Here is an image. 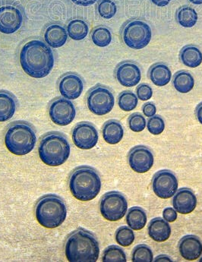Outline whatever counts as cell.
Instances as JSON below:
<instances>
[{"label": "cell", "instance_id": "1", "mask_svg": "<svg viewBox=\"0 0 202 262\" xmlns=\"http://www.w3.org/2000/svg\"><path fill=\"white\" fill-rule=\"evenodd\" d=\"M21 68L34 78L48 76L54 67V55L49 45L40 40H31L21 48L19 54Z\"/></svg>", "mask_w": 202, "mask_h": 262}, {"label": "cell", "instance_id": "2", "mask_svg": "<svg viewBox=\"0 0 202 262\" xmlns=\"http://www.w3.org/2000/svg\"><path fill=\"white\" fill-rule=\"evenodd\" d=\"M65 254L69 261H97L100 255L99 243L92 232L78 228L67 236Z\"/></svg>", "mask_w": 202, "mask_h": 262}, {"label": "cell", "instance_id": "3", "mask_svg": "<svg viewBox=\"0 0 202 262\" xmlns=\"http://www.w3.org/2000/svg\"><path fill=\"white\" fill-rule=\"evenodd\" d=\"M99 172L90 166H81L70 174L69 186L73 195L81 202L93 200L101 189Z\"/></svg>", "mask_w": 202, "mask_h": 262}, {"label": "cell", "instance_id": "4", "mask_svg": "<svg viewBox=\"0 0 202 262\" xmlns=\"http://www.w3.org/2000/svg\"><path fill=\"white\" fill-rule=\"evenodd\" d=\"M4 142L8 150L13 155H28L32 151L37 142L35 129L28 122L15 121L8 126Z\"/></svg>", "mask_w": 202, "mask_h": 262}, {"label": "cell", "instance_id": "5", "mask_svg": "<svg viewBox=\"0 0 202 262\" xmlns=\"http://www.w3.org/2000/svg\"><path fill=\"white\" fill-rule=\"evenodd\" d=\"M71 147L66 136L59 132L47 133L40 140L39 157L47 165L58 167L70 158Z\"/></svg>", "mask_w": 202, "mask_h": 262}, {"label": "cell", "instance_id": "6", "mask_svg": "<svg viewBox=\"0 0 202 262\" xmlns=\"http://www.w3.org/2000/svg\"><path fill=\"white\" fill-rule=\"evenodd\" d=\"M34 214L39 224L43 227L56 228L66 219V205L65 201L56 194H45L36 203Z\"/></svg>", "mask_w": 202, "mask_h": 262}, {"label": "cell", "instance_id": "7", "mask_svg": "<svg viewBox=\"0 0 202 262\" xmlns=\"http://www.w3.org/2000/svg\"><path fill=\"white\" fill-rule=\"evenodd\" d=\"M125 45L133 50L146 48L151 40V27L141 20H132L127 23L121 31Z\"/></svg>", "mask_w": 202, "mask_h": 262}, {"label": "cell", "instance_id": "8", "mask_svg": "<svg viewBox=\"0 0 202 262\" xmlns=\"http://www.w3.org/2000/svg\"><path fill=\"white\" fill-rule=\"evenodd\" d=\"M87 107L92 114L97 116H104L114 109L115 98L109 88L98 84L87 92Z\"/></svg>", "mask_w": 202, "mask_h": 262}, {"label": "cell", "instance_id": "9", "mask_svg": "<svg viewBox=\"0 0 202 262\" xmlns=\"http://www.w3.org/2000/svg\"><path fill=\"white\" fill-rule=\"evenodd\" d=\"M128 210V202L123 193L111 191L103 194L100 202L101 215L109 221L123 219Z\"/></svg>", "mask_w": 202, "mask_h": 262}, {"label": "cell", "instance_id": "10", "mask_svg": "<svg viewBox=\"0 0 202 262\" xmlns=\"http://www.w3.org/2000/svg\"><path fill=\"white\" fill-rule=\"evenodd\" d=\"M178 179L172 171L161 169L152 178L153 192L160 199H169L173 197L178 190Z\"/></svg>", "mask_w": 202, "mask_h": 262}, {"label": "cell", "instance_id": "11", "mask_svg": "<svg viewBox=\"0 0 202 262\" xmlns=\"http://www.w3.org/2000/svg\"><path fill=\"white\" fill-rule=\"evenodd\" d=\"M49 116L56 125L65 126L76 118V107L70 100L65 97H57L50 104Z\"/></svg>", "mask_w": 202, "mask_h": 262}, {"label": "cell", "instance_id": "12", "mask_svg": "<svg viewBox=\"0 0 202 262\" xmlns=\"http://www.w3.org/2000/svg\"><path fill=\"white\" fill-rule=\"evenodd\" d=\"M99 134L94 124L81 122L73 130V140L75 145L82 150H90L97 145Z\"/></svg>", "mask_w": 202, "mask_h": 262}, {"label": "cell", "instance_id": "13", "mask_svg": "<svg viewBox=\"0 0 202 262\" xmlns=\"http://www.w3.org/2000/svg\"><path fill=\"white\" fill-rule=\"evenodd\" d=\"M128 163L134 172L145 173L153 167L154 157L149 147L145 145H137L128 152Z\"/></svg>", "mask_w": 202, "mask_h": 262}, {"label": "cell", "instance_id": "14", "mask_svg": "<svg viewBox=\"0 0 202 262\" xmlns=\"http://www.w3.org/2000/svg\"><path fill=\"white\" fill-rule=\"evenodd\" d=\"M23 15L18 8L13 6L0 7V32L12 34L21 28Z\"/></svg>", "mask_w": 202, "mask_h": 262}, {"label": "cell", "instance_id": "15", "mask_svg": "<svg viewBox=\"0 0 202 262\" xmlns=\"http://www.w3.org/2000/svg\"><path fill=\"white\" fill-rule=\"evenodd\" d=\"M115 77L121 85L126 88L134 87L140 83L142 71L136 62L124 61L117 65Z\"/></svg>", "mask_w": 202, "mask_h": 262}, {"label": "cell", "instance_id": "16", "mask_svg": "<svg viewBox=\"0 0 202 262\" xmlns=\"http://www.w3.org/2000/svg\"><path fill=\"white\" fill-rule=\"evenodd\" d=\"M84 89L82 78L74 73L63 75L59 83V90L61 95L68 100H76L81 96Z\"/></svg>", "mask_w": 202, "mask_h": 262}, {"label": "cell", "instance_id": "17", "mask_svg": "<svg viewBox=\"0 0 202 262\" xmlns=\"http://www.w3.org/2000/svg\"><path fill=\"white\" fill-rule=\"evenodd\" d=\"M173 206L179 214H190L196 208V195L192 189L182 188L173 195Z\"/></svg>", "mask_w": 202, "mask_h": 262}, {"label": "cell", "instance_id": "18", "mask_svg": "<svg viewBox=\"0 0 202 262\" xmlns=\"http://www.w3.org/2000/svg\"><path fill=\"white\" fill-rule=\"evenodd\" d=\"M180 255L187 261H195L202 255L201 239L195 235H186L178 242Z\"/></svg>", "mask_w": 202, "mask_h": 262}, {"label": "cell", "instance_id": "19", "mask_svg": "<svg viewBox=\"0 0 202 262\" xmlns=\"http://www.w3.org/2000/svg\"><path fill=\"white\" fill-rule=\"evenodd\" d=\"M171 227L169 222L161 217H155L148 224V233L153 241L163 243L171 235Z\"/></svg>", "mask_w": 202, "mask_h": 262}, {"label": "cell", "instance_id": "20", "mask_svg": "<svg viewBox=\"0 0 202 262\" xmlns=\"http://www.w3.org/2000/svg\"><path fill=\"white\" fill-rule=\"evenodd\" d=\"M103 138L106 143L117 144L121 142L124 136V128L117 119L106 121L102 128Z\"/></svg>", "mask_w": 202, "mask_h": 262}, {"label": "cell", "instance_id": "21", "mask_svg": "<svg viewBox=\"0 0 202 262\" xmlns=\"http://www.w3.org/2000/svg\"><path fill=\"white\" fill-rule=\"evenodd\" d=\"M68 36L65 28L59 25H52L45 31L44 40L51 48H59L65 45Z\"/></svg>", "mask_w": 202, "mask_h": 262}, {"label": "cell", "instance_id": "22", "mask_svg": "<svg viewBox=\"0 0 202 262\" xmlns=\"http://www.w3.org/2000/svg\"><path fill=\"white\" fill-rule=\"evenodd\" d=\"M148 77L155 85L163 87L170 83L172 78V72L167 64L156 62L150 67Z\"/></svg>", "mask_w": 202, "mask_h": 262}, {"label": "cell", "instance_id": "23", "mask_svg": "<svg viewBox=\"0 0 202 262\" xmlns=\"http://www.w3.org/2000/svg\"><path fill=\"white\" fill-rule=\"evenodd\" d=\"M16 108L15 96L6 91H0V122H6L12 119Z\"/></svg>", "mask_w": 202, "mask_h": 262}, {"label": "cell", "instance_id": "24", "mask_svg": "<svg viewBox=\"0 0 202 262\" xmlns=\"http://www.w3.org/2000/svg\"><path fill=\"white\" fill-rule=\"evenodd\" d=\"M182 63L189 68H196L202 63V53L200 49L194 45H187L179 53Z\"/></svg>", "mask_w": 202, "mask_h": 262}, {"label": "cell", "instance_id": "25", "mask_svg": "<svg viewBox=\"0 0 202 262\" xmlns=\"http://www.w3.org/2000/svg\"><path fill=\"white\" fill-rule=\"evenodd\" d=\"M147 220L148 216L146 212L141 207L136 206L129 208L126 214L127 224L130 228L136 231L142 230L145 227Z\"/></svg>", "mask_w": 202, "mask_h": 262}, {"label": "cell", "instance_id": "26", "mask_svg": "<svg viewBox=\"0 0 202 262\" xmlns=\"http://www.w3.org/2000/svg\"><path fill=\"white\" fill-rule=\"evenodd\" d=\"M173 84L174 89L179 93H189L195 86V79L190 72L182 70L175 74L173 78Z\"/></svg>", "mask_w": 202, "mask_h": 262}, {"label": "cell", "instance_id": "27", "mask_svg": "<svg viewBox=\"0 0 202 262\" xmlns=\"http://www.w3.org/2000/svg\"><path fill=\"white\" fill-rule=\"evenodd\" d=\"M198 13L195 9L189 6H183L176 13V20L178 24L186 28H192L198 21Z\"/></svg>", "mask_w": 202, "mask_h": 262}, {"label": "cell", "instance_id": "28", "mask_svg": "<svg viewBox=\"0 0 202 262\" xmlns=\"http://www.w3.org/2000/svg\"><path fill=\"white\" fill-rule=\"evenodd\" d=\"M88 32V25L83 20H73L67 26L69 37L74 40H84L87 37Z\"/></svg>", "mask_w": 202, "mask_h": 262}, {"label": "cell", "instance_id": "29", "mask_svg": "<svg viewBox=\"0 0 202 262\" xmlns=\"http://www.w3.org/2000/svg\"><path fill=\"white\" fill-rule=\"evenodd\" d=\"M92 40L96 46L106 48L112 41V34L109 28L104 26L97 27L92 32Z\"/></svg>", "mask_w": 202, "mask_h": 262}, {"label": "cell", "instance_id": "30", "mask_svg": "<svg viewBox=\"0 0 202 262\" xmlns=\"http://www.w3.org/2000/svg\"><path fill=\"white\" fill-rule=\"evenodd\" d=\"M139 98L131 91H124L118 96V105L122 111L129 112L137 107Z\"/></svg>", "mask_w": 202, "mask_h": 262}, {"label": "cell", "instance_id": "31", "mask_svg": "<svg viewBox=\"0 0 202 262\" xmlns=\"http://www.w3.org/2000/svg\"><path fill=\"white\" fill-rule=\"evenodd\" d=\"M102 261L104 262L126 261V252L120 246L112 245L108 246L103 251Z\"/></svg>", "mask_w": 202, "mask_h": 262}, {"label": "cell", "instance_id": "32", "mask_svg": "<svg viewBox=\"0 0 202 262\" xmlns=\"http://www.w3.org/2000/svg\"><path fill=\"white\" fill-rule=\"evenodd\" d=\"M131 261L134 262L153 261V254L151 248L145 244L136 246L131 252Z\"/></svg>", "mask_w": 202, "mask_h": 262}, {"label": "cell", "instance_id": "33", "mask_svg": "<svg viewBox=\"0 0 202 262\" xmlns=\"http://www.w3.org/2000/svg\"><path fill=\"white\" fill-rule=\"evenodd\" d=\"M117 243L123 247H128L134 243L136 235L132 229L127 226H123L117 229L115 233Z\"/></svg>", "mask_w": 202, "mask_h": 262}, {"label": "cell", "instance_id": "34", "mask_svg": "<svg viewBox=\"0 0 202 262\" xmlns=\"http://www.w3.org/2000/svg\"><path fill=\"white\" fill-rule=\"evenodd\" d=\"M98 11L102 18L110 19L117 14V5L111 0H101L98 4Z\"/></svg>", "mask_w": 202, "mask_h": 262}, {"label": "cell", "instance_id": "35", "mask_svg": "<svg viewBox=\"0 0 202 262\" xmlns=\"http://www.w3.org/2000/svg\"><path fill=\"white\" fill-rule=\"evenodd\" d=\"M128 124L130 129L134 133H141L147 126L146 119L140 113L131 114L128 118Z\"/></svg>", "mask_w": 202, "mask_h": 262}, {"label": "cell", "instance_id": "36", "mask_svg": "<svg viewBox=\"0 0 202 262\" xmlns=\"http://www.w3.org/2000/svg\"><path fill=\"white\" fill-rule=\"evenodd\" d=\"M147 128L148 132L152 135L158 136L161 135L165 128V122L164 119L159 115H154L148 120Z\"/></svg>", "mask_w": 202, "mask_h": 262}, {"label": "cell", "instance_id": "37", "mask_svg": "<svg viewBox=\"0 0 202 262\" xmlns=\"http://www.w3.org/2000/svg\"><path fill=\"white\" fill-rule=\"evenodd\" d=\"M136 95L139 100H142V101H147V100H150L153 96V89L149 84L142 83V84H139L136 89Z\"/></svg>", "mask_w": 202, "mask_h": 262}, {"label": "cell", "instance_id": "38", "mask_svg": "<svg viewBox=\"0 0 202 262\" xmlns=\"http://www.w3.org/2000/svg\"><path fill=\"white\" fill-rule=\"evenodd\" d=\"M177 216H178V215H177L176 210L174 208H170V207L166 208L164 211H163V217L167 222H174V221H176Z\"/></svg>", "mask_w": 202, "mask_h": 262}, {"label": "cell", "instance_id": "39", "mask_svg": "<svg viewBox=\"0 0 202 262\" xmlns=\"http://www.w3.org/2000/svg\"><path fill=\"white\" fill-rule=\"evenodd\" d=\"M142 112H143L144 115L147 117H152L153 116L156 115V105L152 103V102L145 103V104L142 106Z\"/></svg>", "mask_w": 202, "mask_h": 262}, {"label": "cell", "instance_id": "40", "mask_svg": "<svg viewBox=\"0 0 202 262\" xmlns=\"http://www.w3.org/2000/svg\"><path fill=\"white\" fill-rule=\"evenodd\" d=\"M73 3L81 6H88L95 4L98 0H71Z\"/></svg>", "mask_w": 202, "mask_h": 262}, {"label": "cell", "instance_id": "41", "mask_svg": "<svg viewBox=\"0 0 202 262\" xmlns=\"http://www.w3.org/2000/svg\"><path fill=\"white\" fill-rule=\"evenodd\" d=\"M195 116H196L198 122L202 125V102L197 106L196 109H195Z\"/></svg>", "mask_w": 202, "mask_h": 262}, {"label": "cell", "instance_id": "42", "mask_svg": "<svg viewBox=\"0 0 202 262\" xmlns=\"http://www.w3.org/2000/svg\"><path fill=\"white\" fill-rule=\"evenodd\" d=\"M153 261H173V259L168 255H161L156 256L153 259Z\"/></svg>", "mask_w": 202, "mask_h": 262}, {"label": "cell", "instance_id": "43", "mask_svg": "<svg viewBox=\"0 0 202 262\" xmlns=\"http://www.w3.org/2000/svg\"><path fill=\"white\" fill-rule=\"evenodd\" d=\"M171 0H151L152 3L159 7L167 6Z\"/></svg>", "mask_w": 202, "mask_h": 262}, {"label": "cell", "instance_id": "44", "mask_svg": "<svg viewBox=\"0 0 202 262\" xmlns=\"http://www.w3.org/2000/svg\"><path fill=\"white\" fill-rule=\"evenodd\" d=\"M190 3H192V4L195 5H201L202 4V0H189Z\"/></svg>", "mask_w": 202, "mask_h": 262}, {"label": "cell", "instance_id": "45", "mask_svg": "<svg viewBox=\"0 0 202 262\" xmlns=\"http://www.w3.org/2000/svg\"><path fill=\"white\" fill-rule=\"evenodd\" d=\"M201 258H200V259H199V261L202 262V255H201Z\"/></svg>", "mask_w": 202, "mask_h": 262}]
</instances>
